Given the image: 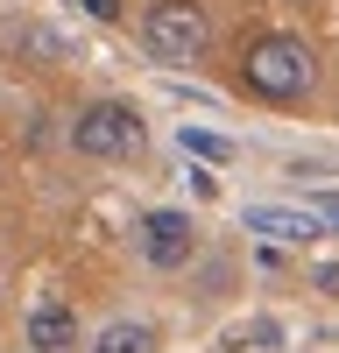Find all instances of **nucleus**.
Returning a JSON list of instances; mask_svg holds the SVG:
<instances>
[{
	"mask_svg": "<svg viewBox=\"0 0 339 353\" xmlns=\"http://www.w3.org/2000/svg\"><path fill=\"white\" fill-rule=\"evenodd\" d=\"M240 85L254 99H269V106H290V99H304L318 85V57H311L304 36H254L240 50Z\"/></svg>",
	"mask_w": 339,
	"mask_h": 353,
	"instance_id": "f257e3e1",
	"label": "nucleus"
},
{
	"mask_svg": "<svg viewBox=\"0 0 339 353\" xmlns=\"http://www.w3.org/2000/svg\"><path fill=\"white\" fill-rule=\"evenodd\" d=\"M141 43H149L156 64H198L205 43H212V14L198 0H156L141 14Z\"/></svg>",
	"mask_w": 339,
	"mask_h": 353,
	"instance_id": "f03ea898",
	"label": "nucleus"
},
{
	"mask_svg": "<svg viewBox=\"0 0 339 353\" xmlns=\"http://www.w3.org/2000/svg\"><path fill=\"white\" fill-rule=\"evenodd\" d=\"M134 141H141V121H134V106H121V99H92V106H78V121H71V149L92 156V163L127 156Z\"/></svg>",
	"mask_w": 339,
	"mask_h": 353,
	"instance_id": "7ed1b4c3",
	"label": "nucleus"
},
{
	"mask_svg": "<svg viewBox=\"0 0 339 353\" xmlns=\"http://www.w3.org/2000/svg\"><path fill=\"white\" fill-rule=\"evenodd\" d=\"M141 261L149 269H184L191 261V219L184 212H149L141 219Z\"/></svg>",
	"mask_w": 339,
	"mask_h": 353,
	"instance_id": "20e7f679",
	"label": "nucleus"
},
{
	"mask_svg": "<svg viewBox=\"0 0 339 353\" xmlns=\"http://www.w3.org/2000/svg\"><path fill=\"white\" fill-rule=\"evenodd\" d=\"M247 233H269V241L282 248H304V241H318V212H297V205H247Z\"/></svg>",
	"mask_w": 339,
	"mask_h": 353,
	"instance_id": "39448f33",
	"label": "nucleus"
},
{
	"mask_svg": "<svg viewBox=\"0 0 339 353\" xmlns=\"http://www.w3.org/2000/svg\"><path fill=\"white\" fill-rule=\"evenodd\" d=\"M28 346H36V353H78V318H71V304L43 297L36 311H28Z\"/></svg>",
	"mask_w": 339,
	"mask_h": 353,
	"instance_id": "423d86ee",
	"label": "nucleus"
},
{
	"mask_svg": "<svg viewBox=\"0 0 339 353\" xmlns=\"http://www.w3.org/2000/svg\"><path fill=\"white\" fill-rule=\"evenodd\" d=\"M85 353H156V332H149V325H127V318H121V325H106Z\"/></svg>",
	"mask_w": 339,
	"mask_h": 353,
	"instance_id": "0eeeda50",
	"label": "nucleus"
},
{
	"mask_svg": "<svg viewBox=\"0 0 339 353\" xmlns=\"http://www.w3.org/2000/svg\"><path fill=\"white\" fill-rule=\"evenodd\" d=\"M177 141H184V156H205V163H226V156H234V141H219V134H205V128H184Z\"/></svg>",
	"mask_w": 339,
	"mask_h": 353,
	"instance_id": "6e6552de",
	"label": "nucleus"
},
{
	"mask_svg": "<svg viewBox=\"0 0 339 353\" xmlns=\"http://www.w3.org/2000/svg\"><path fill=\"white\" fill-rule=\"evenodd\" d=\"M78 8H85V14H99V21H113V14H121V0H78Z\"/></svg>",
	"mask_w": 339,
	"mask_h": 353,
	"instance_id": "1a4fd4ad",
	"label": "nucleus"
},
{
	"mask_svg": "<svg viewBox=\"0 0 339 353\" xmlns=\"http://www.w3.org/2000/svg\"><path fill=\"white\" fill-rule=\"evenodd\" d=\"M311 212H318V219H332V226H339V198H318V205H311Z\"/></svg>",
	"mask_w": 339,
	"mask_h": 353,
	"instance_id": "9d476101",
	"label": "nucleus"
}]
</instances>
